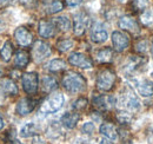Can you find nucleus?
<instances>
[{"instance_id":"obj_1","label":"nucleus","mask_w":153,"mask_h":144,"mask_svg":"<svg viewBox=\"0 0 153 144\" xmlns=\"http://www.w3.org/2000/svg\"><path fill=\"white\" fill-rule=\"evenodd\" d=\"M62 86L70 93H79L85 90L86 79L76 72H68L62 78Z\"/></svg>"},{"instance_id":"obj_2","label":"nucleus","mask_w":153,"mask_h":144,"mask_svg":"<svg viewBox=\"0 0 153 144\" xmlns=\"http://www.w3.org/2000/svg\"><path fill=\"white\" fill-rule=\"evenodd\" d=\"M64 102H65V98H64L62 93H59V92L53 93L50 97H47L45 99V102L41 104L40 113H44V115L54 113V112H57L62 108Z\"/></svg>"},{"instance_id":"obj_3","label":"nucleus","mask_w":153,"mask_h":144,"mask_svg":"<svg viewBox=\"0 0 153 144\" xmlns=\"http://www.w3.org/2000/svg\"><path fill=\"white\" fill-rule=\"evenodd\" d=\"M117 76L112 70L105 69L99 72L97 77V88L101 91H110L114 86Z\"/></svg>"},{"instance_id":"obj_4","label":"nucleus","mask_w":153,"mask_h":144,"mask_svg":"<svg viewBox=\"0 0 153 144\" xmlns=\"http://www.w3.org/2000/svg\"><path fill=\"white\" fill-rule=\"evenodd\" d=\"M21 83H22V88L26 93L28 94H33L38 90L39 85V78L38 74L36 72H27L25 74H22L21 78Z\"/></svg>"},{"instance_id":"obj_5","label":"nucleus","mask_w":153,"mask_h":144,"mask_svg":"<svg viewBox=\"0 0 153 144\" xmlns=\"http://www.w3.org/2000/svg\"><path fill=\"white\" fill-rule=\"evenodd\" d=\"M121 104L123 106L128 110V111H137L138 109L140 108V103L137 98V96L133 93V91L130 90V89H126V90L123 92L121 94Z\"/></svg>"},{"instance_id":"obj_6","label":"nucleus","mask_w":153,"mask_h":144,"mask_svg":"<svg viewBox=\"0 0 153 144\" xmlns=\"http://www.w3.org/2000/svg\"><path fill=\"white\" fill-rule=\"evenodd\" d=\"M68 62L71 65L76 66V68H80V69H91L93 66V63L92 60L82 53H79V52H73L72 54H70L68 57Z\"/></svg>"},{"instance_id":"obj_7","label":"nucleus","mask_w":153,"mask_h":144,"mask_svg":"<svg viewBox=\"0 0 153 144\" xmlns=\"http://www.w3.org/2000/svg\"><path fill=\"white\" fill-rule=\"evenodd\" d=\"M50 54H51V47L48 44H46L45 41H41V40L36 41V44L33 46V57H34L36 62H41V60L46 59Z\"/></svg>"},{"instance_id":"obj_8","label":"nucleus","mask_w":153,"mask_h":144,"mask_svg":"<svg viewBox=\"0 0 153 144\" xmlns=\"http://www.w3.org/2000/svg\"><path fill=\"white\" fill-rule=\"evenodd\" d=\"M112 43H113V47L115 51L123 52L124 50L127 49V46L130 44V39L125 33H123L120 31H114L112 33Z\"/></svg>"},{"instance_id":"obj_9","label":"nucleus","mask_w":153,"mask_h":144,"mask_svg":"<svg viewBox=\"0 0 153 144\" xmlns=\"http://www.w3.org/2000/svg\"><path fill=\"white\" fill-rule=\"evenodd\" d=\"M107 38H108V33L105 30V27L100 22H96L91 28V39H92V41H94L97 44H100V43L106 41Z\"/></svg>"},{"instance_id":"obj_10","label":"nucleus","mask_w":153,"mask_h":144,"mask_svg":"<svg viewBox=\"0 0 153 144\" xmlns=\"http://www.w3.org/2000/svg\"><path fill=\"white\" fill-rule=\"evenodd\" d=\"M14 38L19 43V45H21V46H28V45H31V43L33 40V34L26 27L20 26V27H18L14 31Z\"/></svg>"},{"instance_id":"obj_11","label":"nucleus","mask_w":153,"mask_h":144,"mask_svg":"<svg viewBox=\"0 0 153 144\" xmlns=\"http://www.w3.org/2000/svg\"><path fill=\"white\" fill-rule=\"evenodd\" d=\"M36 108V100L31 98H22L17 104V113L20 116H27Z\"/></svg>"},{"instance_id":"obj_12","label":"nucleus","mask_w":153,"mask_h":144,"mask_svg":"<svg viewBox=\"0 0 153 144\" xmlns=\"http://www.w3.org/2000/svg\"><path fill=\"white\" fill-rule=\"evenodd\" d=\"M0 92L6 96H17L18 86L10 78H1L0 79Z\"/></svg>"},{"instance_id":"obj_13","label":"nucleus","mask_w":153,"mask_h":144,"mask_svg":"<svg viewBox=\"0 0 153 144\" xmlns=\"http://www.w3.org/2000/svg\"><path fill=\"white\" fill-rule=\"evenodd\" d=\"M88 18L85 13H79L74 17V34L76 36H82L85 33V30L87 27Z\"/></svg>"},{"instance_id":"obj_14","label":"nucleus","mask_w":153,"mask_h":144,"mask_svg":"<svg viewBox=\"0 0 153 144\" xmlns=\"http://www.w3.org/2000/svg\"><path fill=\"white\" fill-rule=\"evenodd\" d=\"M119 27L125 30V31H128L131 33H138L139 32L138 22L132 17H128V16H125V17L120 18V20H119Z\"/></svg>"},{"instance_id":"obj_15","label":"nucleus","mask_w":153,"mask_h":144,"mask_svg":"<svg viewBox=\"0 0 153 144\" xmlns=\"http://www.w3.org/2000/svg\"><path fill=\"white\" fill-rule=\"evenodd\" d=\"M100 134L102 136H105L107 140L115 142L118 140V132H117V128L111 123H104L100 125Z\"/></svg>"},{"instance_id":"obj_16","label":"nucleus","mask_w":153,"mask_h":144,"mask_svg":"<svg viewBox=\"0 0 153 144\" xmlns=\"http://www.w3.org/2000/svg\"><path fill=\"white\" fill-rule=\"evenodd\" d=\"M146 63V59L143 57H132L128 60V64L125 66V73L130 74L133 72L138 71L140 69V66H143Z\"/></svg>"},{"instance_id":"obj_17","label":"nucleus","mask_w":153,"mask_h":144,"mask_svg":"<svg viewBox=\"0 0 153 144\" xmlns=\"http://www.w3.org/2000/svg\"><path fill=\"white\" fill-rule=\"evenodd\" d=\"M137 91L139 94L144 97L153 96V83L151 80H146V79L137 82Z\"/></svg>"},{"instance_id":"obj_18","label":"nucleus","mask_w":153,"mask_h":144,"mask_svg":"<svg viewBox=\"0 0 153 144\" xmlns=\"http://www.w3.org/2000/svg\"><path fill=\"white\" fill-rule=\"evenodd\" d=\"M54 25L51 21L47 20H40L39 21V34L42 38H50L54 36Z\"/></svg>"},{"instance_id":"obj_19","label":"nucleus","mask_w":153,"mask_h":144,"mask_svg":"<svg viewBox=\"0 0 153 144\" xmlns=\"http://www.w3.org/2000/svg\"><path fill=\"white\" fill-rule=\"evenodd\" d=\"M80 119V115L76 112H66L61 117V124L67 129H73Z\"/></svg>"},{"instance_id":"obj_20","label":"nucleus","mask_w":153,"mask_h":144,"mask_svg":"<svg viewBox=\"0 0 153 144\" xmlns=\"http://www.w3.org/2000/svg\"><path fill=\"white\" fill-rule=\"evenodd\" d=\"M93 104L94 106L100 110H106L110 106H112L114 104V99L113 97H106V96H98L93 98Z\"/></svg>"},{"instance_id":"obj_21","label":"nucleus","mask_w":153,"mask_h":144,"mask_svg":"<svg viewBox=\"0 0 153 144\" xmlns=\"http://www.w3.org/2000/svg\"><path fill=\"white\" fill-rule=\"evenodd\" d=\"M12 54H13V45L10 40H7L4 43V45L0 49V57L5 63H8L12 58Z\"/></svg>"},{"instance_id":"obj_22","label":"nucleus","mask_w":153,"mask_h":144,"mask_svg":"<svg viewBox=\"0 0 153 144\" xmlns=\"http://www.w3.org/2000/svg\"><path fill=\"white\" fill-rule=\"evenodd\" d=\"M38 135V128L34 123H27L20 129V136L24 138L33 137Z\"/></svg>"},{"instance_id":"obj_23","label":"nucleus","mask_w":153,"mask_h":144,"mask_svg":"<svg viewBox=\"0 0 153 144\" xmlns=\"http://www.w3.org/2000/svg\"><path fill=\"white\" fill-rule=\"evenodd\" d=\"M113 57V51L110 47H105L99 50L96 53V59L99 63H110Z\"/></svg>"},{"instance_id":"obj_24","label":"nucleus","mask_w":153,"mask_h":144,"mask_svg":"<svg viewBox=\"0 0 153 144\" xmlns=\"http://www.w3.org/2000/svg\"><path fill=\"white\" fill-rule=\"evenodd\" d=\"M41 86H42V90L46 91V92H51V91L56 90L58 86V83L56 80V78L51 77V76H46L42 78L41 80Z\"/></svg>"},{"instance_id":"obj_25","label":"nucleus","mask_w":153,"mask_h":144,"mask_svg":"<svg viewBox=\"0 0 153 144\" xmlns=\"http://www.w3.org/2000/svg\"><path fill=\"white\" fill-rule=\"evenodd\" d=\"M14 63L18 68H25L28 63H30V56L26 51H22L20 50L16 54V59H14Z\"/></svg>"},{"instance_id":"obj_26","label":"nucleus","mask_w":153,"mask_h":144,"mask_svg":"<svg viewBox=\"0 0 153 144\" xmlns=\"http://www.w3.org/2000/svg\"><path fill=\"white\" fill-rule=\"evenodd\" d=\"M48 70L52 72H58L61 71V70H65L66 69V63L62 60V59H53L51 60V63L47 65Z\"/></svg>"},{"instance_id":"obj_27","label":"nucleus","mask_w":153,"mask_h":144,"mask_svg":"<svg viewBox=\"0 0 153 144\" xmlns=\"http://www.w3.org/2000/svg\"><path fill=\"white\" fill-rule=\"evenodd\" d=\"M62 8H64V4H62L60 0H52L51 4L46 7L47 13H50V14L58 13V12H60Z\"/></svg>"},{"instance_id":"obj_28","label":"nucleus","mask_w":153,"mask_h":144,"mask_svg":"<svg viewBox=\"0 0 153 144\" xmlns=\"http://www.w3.org/2000/svg\"><path fill=\"white\" fill-rule=\"evenodd\" d=\"M56 24H57L58 28L64 32H66L71 28V21L67 17H58L56 19Z\"/></svg>"},{"instance_id":"obj_29","label":"nucleus","mask_w":153,"mask_h":144,"mask_svg":"<svg viewBox=\"0 0 153 144\" xmlns=\"http://www.w3.org/2000/svg\"><path fill=\"white\" fill-rule=\"evenodd\" d=\"M57 47L60 52H67L68 50H71L73 47V40H71V39H61V40L58 41Z\"/></svg>"},{"instance_id":"obj_30","label":"nucleus","mask_w":153,"mask_h":144,"mask_svg":"<svg viewBox=\"0 0 153 144\" xmlns=\"http://www.w3.org/2000/svg\"><path fill=\"white\" fill-rule=\"evenodd\" d=\"M141 22L146 26H152L153 25V8L146 10L143 14H141Z\"/></svg>"},{"instance_id":"obj_31","label":"nucleus","mask_w":153,"mask_h":144,"mask_svg":"<svg viewBox=\"0 0 153 144\" xmlns=\"http://www.w3.org/2000/svg\"><path fill=\"white\" fill-rule=\"evenodd\" d=\"M117 118L119 119V122L120 123H123V124H125V123H130V121H131V116L128 115V112H118V115H117Z\"/></svg>"},{"instance_id":"obj_32","label":"nucleus","mask_w":153,"mask_h":144,"mask_svg":"<svg viewBox=\"0 0 153 144\" xmlns=\"http://www.w3.org/2000/svg\"><path fill=\"white\" fill-rule=\"evenodd\" d=\"M133 5L137 10H146L149 6V0H133Z\"/></svg>"},{"instance_id":"obj_33","label":"nucleus","mask_w":153,"mask_h":144,"mask_svg":"<svg viewBox=\"0 0 153 144\" xmlns=\"http://www.w3.org/2000/svg\"><path fill=\"white\" fill-rule=\"evenodd\" d=\"M86 106H87V99L86 98H79L73 104V108L76 109V110H82Z\"/></svg>"},{"instance_id":"obj_34","label":"nucleus","mask_w":153,"mask_h":144,"mask_svg":"<svg viewBox=\"0 0 153 144\" xmlns=\"http://www.w3.org/2000/svg\"><path fill=\"white\" fill-rule=\"evenodd\" d=\"M82 132H85V134H87V135H91V134H93V131H94V125H93V123H91V122H87V123H85L84 125H82Z\"/></svg>"},{"instance_id":"obj_35","label":"nucleus","mask_w":153,"mask_h":144,"mask_svg":"<svg viewBox=\"0 0 153 144\" xmlns=\"http://www.w3.org/2000/svg\"><path fill=\"white\" fill-rule=\"evenodd\" d=\"M146 47H147V43H146L145 40H141V41H139V43L135 45V50H137L138 52H145V51H146Z\"/></svg>"},{"instance_id":"obj_36","label":"nucleus","mask_w":153,"mask_h":144,"mask_svg":"<svg viewBox=\"0 0 153 144\" xmlns=\"http://www.w3.org/2000/svg\"><path fill=\"white\" fill-rule=\"evenodd\" d=\"M82 2V0H66V4L70 7H76Z\"/></svg>"},{"instance_id":"obj_37","label":"nucleus","mask_w":153,"mask_h":144,"mask_svg":"<svg viewBox=\"0 0 153 144\" xmlns=\"http://www.w3.org/2000/svg\"><path fill=\"white\" fill-rule=\"evenodd\" d=\"M32 144H46L39 136H36V137H33V140H32Z\"/></svg>"},{"instance_id":"obj_38","label":"nucleus","mask_w":153,"mask_h":144,"mask_svg":"<svg viewBox=\"0 0 153 144\" xmlns=\"http://www.w3.org/2000/svg\"><path fill=\"white\" fill-rule=\"evenodd\" d=\"M12 1L13 0H0V5H6V4H10Z\"/></svg>"},{"instance_id":"obj_39","label":"nucleus","mask_w":153,"mask_h":144,"mask_svg":"<svg viewBox=\"0 0 153 144\" xmlns=\"http://www.w3.org/2000/svg\"><path fill=\"white\" fill-rule=\"evenodd\" d=\"M4 125H5V122H4V118H2L1 115H0V130L4 128Z\"/></svg>"},{"instance_id":"obj_40","label":"nucleus","mask_w":153,"mask_h":144,"mask_svg":"<svg viewBox=\"0 0 153 144\" xmlns=\"http://www.w3.org/2000/svg\"><path fill=\"white\" fill-rule=\"evenodd\" d=\"M100 144H112L108 140H101V142H100Z\"/></svg>"},{"instance_id":"obj_41","label":"nucleus","mask_w":153,"mask_h":144,"mask_svg":"<svg viewBox=\"0 0 153 144\" xmlns=\"http://www.w3.org/2000/svg\"><path fill=\"white\" fill-rule=\"evenodd\" d=\"M13 144H21L19 142V141H17V140H14V141H13Z\"/></svg>"},{"instance_id":"obj_42","label":"nucleus","mask_w":153,"mask_h":144,"mask_svg":"<svg viewBox=\"0 0 153 144\" xmlns=\"http://www.w3.org/2000/svg\"><path fill=\"white\" fill-rule=\"evenodd\" d=\"M1 30H4V28H2V24H1V21H0V31H1Z\"/></svg>"},{"instance_id":"obj_43","label":"nucleus","mask_w":153,"mask_h":144,"mask_svg":"<svg viewBox=\"0 0 153 144\" xmlns=\"http://www.w3.org/2000/svg\"><path fill=\"white\" fill-rule=\"evenodd\" d=\"M152 53H153V43H152Z\"/></svg>"},{"instance_id":"obj_44","label":"nucleus","mask_w":153,"mask_h":144,"mask_svg":"<svg viewBox=\"0 0 153 144\" xmlns=\"http://www.w3.org/2000/svg\"><path fill=\"white\" fill-rule=\"evenodd\" d=\"M0 74H1V69H0Z\"/></svg>"}]
</instances>
